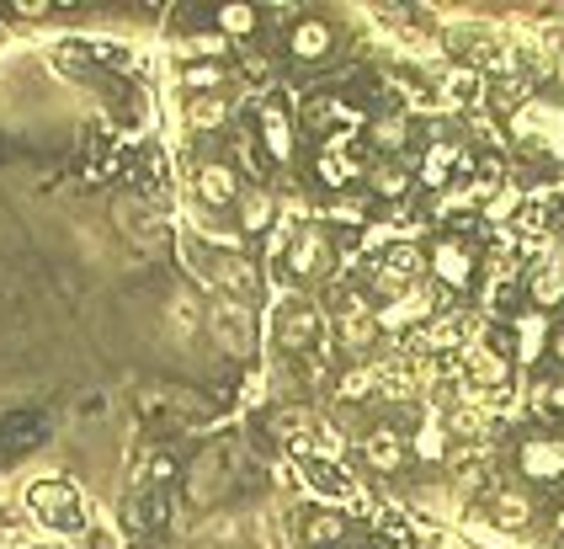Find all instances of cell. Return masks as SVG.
<instances>
[{
	"mask_svg": "<svg viewBox=\"0 0 564 549\" xmlns=\"http://www.w3.org/2000/svg\"><path fill=\"white\" fill-rule=\"evenodd\" d=\"M341 251L346 246L336 240V229L310 219L293 240H282L278 251L267 257V278H272L282 293H310V299H319V293L341 278Z\"/></svg>",
	"mask_w": 564,
	"mask_h": 549,
	"instance_id": "cell-1",
	"label": "cell"
},
{
	"mask_svg": "<svg viewBox=\"0 0 564 549\" xmlns=\"http://www.w3.org/2000/svg\"><path fill=\"white\" fill-rule=\"evenodd\" d=\"M267 432H272V443L288 453V464H310V459H336V464H346V459H351V432H346L325 406H314V400L272 406V411H267Z\"/></svg>",
	"mask_w": 564,
	"mask_h": 549,
	"instance_id": "cell-2",
	"label": "cell"
},
{
	"mask_svg": "<svg viewBox=\"0 0 564 549\" xmlns=\"http://www.w3.org/2000/svg\"><path fill=\"white\" fill-rule=\"evenodd\" d=\"M469 517L485 523V534H490L496 545H511V539H528V534L538 528V517H543V496H538L528 481H517L511 470H490L485 485L474 491Z\"/></svg>",
	"mask_w": 564,
	"mask_h": 549,
	"instance_id": "cell-3",
	"label": "cell"
},
{
	"mask_svg": "<svg viewBox=\"0 0 564 549\" xmlns=\"http://www.w3.org/2000/svg\"><path fill=\"white\" fill-rule=\"evenodd\" d=\"M330 336V315L319 310V299L310 293H278L267 321H261V342L272 347V357H304Z\"/></svg>",
	"mask_w": 564,
	"mask_h": 549,
	"instance_id": "cell-4",
	"label": "cell"
},
{
	"mask_svg": "<svg viewBox=\"0 0 564 549\" xmlns=\"http://www.w3.org/2000/svg\"><path fill=\"white\" fill-rule=\"evenodd\" d=\"M357 475H373V481L394 485L410 470V443H405V421H394L389 411H373L351 432V459H346Z\"/></svg>",
	"mask_w": 564,
	"mask_h": 549,
	"instance_id": "cell-5",
	"label": "cell"
},
{
	"mask_svg": "<svg viewBox=\"0 0 564 549\" xmlns=\"http://www.w3.org/2000/svg\"><path fill=\"white\" fill-rule=\"evenodd\" d=\"M511 475L528 481L538 496L564 491V427L554 421H528L511 438Z\"/></svg>",
	"mask_w": 564,
	"mask_h": 549,
	"instance_id": "cell-6",
	"label": "cell"
},
{
	"mask_svg": "<svg viewBox=\"0 0 564 549\" xmlns=\"http://www.w3.org/2000/svg\"><path fill=\"white\" fill-rule=\"evenodd\" d=\"M426 246V278L432 289H442L447 299H464L479 289V240L469 229H432Z\"/></svg>",
	"mask_w": 564,
	"mask_h": 549,
	"instance_id": "cell-7",
	"label": "cell"
},
{
	"mask_svg": "<svg viewBox=\"0 0 564 549\" xmlns=\"http://www.w3.org/2000/svg\"><path fill=\"white\" fill-rule=\"evenodd\" d=\"M28 513L32 523H43L48 534H64V539L86 534V523H91L86 491L75 481H64V475H43V481L28 485Z\"/></svg>",
	"mask_w": 564,
	"mask_h": 549,
	"instance_id": "cell-8",
	"label": "cell"
},
{
	"mask_svg": "<svg viewBox=\"0 0 564 549\" xmlns=\"http://www.w3.org/2000/svg\"><path fill=\"white\" fill-rule=\"evenodd\" d=\"M251 129L261 139V155L272 171H293L299 165V150H304V133H299V112L288 97H261L251 101Z\"/></svg>",
	"mask_w": 564,
	"mask_h": 549,
	"instance_id": "cell-9",
	"label": "cell"
},
{
	"mask_svg": "<svg viewBox=\"0 0 564 549\" xmlns=\"http://www.w3.org/2000/svg\"><path fill=\"white\" fill-rule=\"evenodd\" d=\"M187 203H197L203 214H235V203L246 193V176L229 165V155H214V150H203V155H187Z\"/></svg>",
	"mask_w": 564,
	"mask_h": 549,
	"instance_id": "cell-10",
	"label": "cell"
},
{
	"mask_svg": "<svg viewBox=\"0 0 564 549\" xmlns=\"http://www.w3.org/2000/svg\"><path fill=\"white\" fill-rule=\"evenodd\" d=\"M421 144V118L400 107V101H378L362 123V150L368 161H410Z\"/></svg>",
	"mask_w": 564,
	"mask_h": 549,
	"instance_id": "cell-11",
	"label": "cell"
},
{
	"mask_svg": "<svg viewBox=\"0 0 564 549\" xmlns=\"http://www.w3.org/2000/svg\"><path fill=\"white\" fill-rule=\"evenodd\" d=\"M282 54L293 69H325L341 54V28L336 17H319V11H299L282 33Z\"/></svg>",
	"mask_w": 564,
	"mask_h": 549,
	"instance_id": "cell-12",
	"label": "cell"
},
{
	"mask_svg": "<svg viewBox=\"0 0 564 549\" xmlns=\"http://www.w3.org/2000/svg\"><path fill=\"white\" fill-rule=\"evenodd\" d=\"M357 513H346V507H325V502H304L299 513H293V545L299 549H341V545H357Z\"/></svg>",
	"mask_w": 564,
	"mask_h": 549,
	"instance_id": "cell-13",
	"label": "cell"
},
{
	"mask_svg": "<svg viewBox=\"0 0 564 549\" xmlns=\"http://www.w3.org/2000/svg\"><path fill=\"white\" fill-rule=\"evenodd\" d=\"M203 325H208V336H214L229 357H251L256 347H261V315H256L251 304L214 299V304L203 310Z\"/></svg>",
	"mask_w": 564,
	"mask_h": 549,
	"instance_id": "cell-14",
	"label": "cell"
},
{
	"mask_svg": "<svg viewBox=\"0 0 564 549\" xmlns=\"http://www.w3.org/2000/svg\"><path fill=\"white\" fill-rule=\"evenodd\" d=\"M229 225L240 235V246L251 240H272L278 235V182H246V193L235 203Z\"/></svg>",
	"mask_w": 564,
	"mask_h": 549,
	"instance_id": "cell-15",
	"label": "cell"
},
{
	"mask_svg": "<svg viewBox=\"0 0 564 549\" xmlns=\"http://www.w3.org/2000/svg\"><path fill=\"white\" fill-rule=\"evenodd\" d=\"M362 193L373 197V208H389V214H394L400 203L415 197V171H410V161H368Z\"/></svg>",
	"mask_w": 564,
	"mask_h": 549,
	"instance_id": "cell-16",
	"label": "cell"
},
{
	"mask_svg": "<svg viewBox=\"0 0 564 549\" xmlns=\"http://www.w3.org/2000/svg\"><path fill=\"white\" fill-rule=\"evenodd\" d=\"M373 197L362 193V187H351V193H330V197H314V219L330 229H362L368 235V225H373Z\"/></svg>",
	"mask_w": 564,
	"mask_h": 549,
	"instance_id": "cell-17",
	"label": "cell"
},
{
	"mask_svg": "<svg viewBox=\"0 0 564 549\" xmlns=\"http://www.w3.org/2000/svg\"><path fill=\"white\" fill-rule=\"evenodd\" d=\"M182 129L192 139H214L235 129V97H182Z\"/></svg>",
	"mask_w": 564,
	"mask_h": 549,
	"instance_id": "cell-18",
	"label": "cell"
},
{
	"mask_svg": "<svg viewBox=\"0 0 564 549\" xmlns=\"http://www.w3.org/2000/svg\"><path fill=\"white\" fill-rule=\"evenodd\" d=\"M229 165H235L246 182H272V165H267V155H261V139H256L251 118H240L235 133H229Z\"/></svg>",
	"mask_w": 564,
	"mask_h": 549,
	"instance_id": "cell-19",
	"label": "cell"
},
{
	"mask_svg": "<svg viewBox=\"0 0 564 549\" xmlns=\"http://www.w3.org/2000/svg\"><path fill=\"white\" fill-rule=\"evenodd\" d=\"M214 33L224 37V43H261V28H267V11H256V6H219L214 17Z\"/></svg>",
	"mask_w": 564,
	"mask_h": 549,
	"instance_id": "cell-20",
	"label": "cell"
},
{
	"mask_svg": "<svg viewBox=\"0 0 564 549\" xmlns=\"http://www.w3.org/2000/svg\"><path fill=\"white\" fill-rule=\"evenodd\" d=\"M118 229H123L128 240H139V246H155L160 240L155 208L144 197H118Z\"/></svg>",
	"mask_w": 564,
	"mask_h": 549,
	"instance_id": "cell-21",
	"label": "cell"
},
{
	"mask_svg": "<svg viewBox=\"0 0 564 549\" xmlns=\"http://www.w3.org/2000/svg\"><path fill=\"white\" fill-rule=\"evenodd\" d=\"M54 65H59V69H91L96 65V49H91V43H80V37H75V43H54Z\"/></svg>",
	"mask_w": 564,
	"mask_h": 549,
	"instance_id": "cell-22",
	"label": "cell"
},
{
	"mask_svg": "<svg viewBox=\"0 0 564 549\" xmlns=\"http://www.w3.org/2000/svg\"><path fill=\"white\" fill-rule=\"evenodd\" d=\"M549 363H554V368H564V315L549 325Z\"/></svg>",
	"mask_w": 564,
	"mask_h": 549,
	"instance_id": "cell-23",
	"label": "cell"
},
{
	"mask_svg": "<svg viewBox=\"0 0 564 549\" xmlns=\"http://www.w3.org/2000/svg\"><path fill=\"white\" fill-rule=\"evenodd\" d=\"M17 17H22V22H48V17H54V6H43V0H28V6H17Z\"/></svg>",
	"mask_w": 564,
	"mask_h": 549,
	"instance_id": "cell-24",
	"label": "cell"
},
{
	"mask_svg": "<svg viewBox=\"0 0 564 549\" xmlns=\"http://www.w3.org/2000/svg\"><path fill=\"white\" fill-rule=\"evenodd\" d=\"M549 86H554V97L564 101V43L554 49V65H549Z\"/></svg>",
	"mask_w": 564,
	"mask_h": 549,
	"instance_id": "cell-25",
	"label": "cell"
}]
</instances>
